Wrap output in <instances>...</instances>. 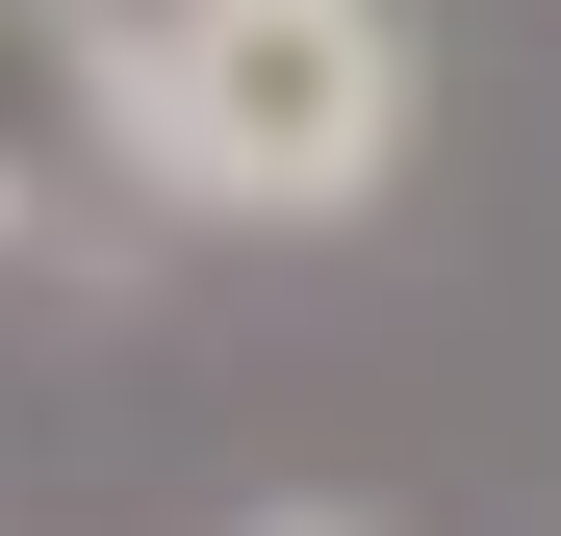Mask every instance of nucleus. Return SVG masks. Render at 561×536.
<instances>
[{
    "label": "nucleus",
    "instance_id": "obj_2",
    "mask_svg": "<svg viewBox=\"0 0 561 536\" xmlns=\"http://www.w3.org/2000/svg\"><path fill=\"white\" fill-rule=\"evenodd\" d=\"M153 205V128H128V0H0V282L103 255Z\"/></svg>",
    "mask_w": 561,
    "mask_h": 536
},
{
    "label": "nucleus",
    "instance_id": "obj_1",
    "mask_svg": "<svg viewBox=\"0 0 561 536\" xmlns=\"http://www.w3.org/2000/svg\"><path fill=\"white\" fill-rule=\"evenodd\" d=\"M128 128L179 230H357L409 179V0H128Z\"/></svg>",
    "mask_w": 561,
    "mask_h": 536
},
{
    "label": "nucleus",
    "instance_id": "obj_3",
    "mask_svg": "<svg viewBox=\"0 0 561 536\" xmlns=\"http://www.w3.org/2000/svg\"><path fill=\"white\" fill-rule=\"evenodd\" d=\"M230 536H383V511H230Z\"/></svg>",
    "mask_w": 561,
    "mask_h": 536
}]
</instances>
